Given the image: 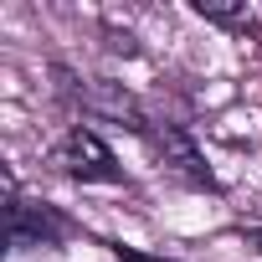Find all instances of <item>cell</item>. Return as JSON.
<instances>
[{"label": "cell", "instance_id": "obj_1", "mask_svg": "<svg viewBox=\"0 0 262 262\" xmlns=\"http://www.w3.org/2000/svg\"><path fill=\"white\" fill-rule=\"evenodd\" d=\"M6 221H11V247H16V252H26V247H57V242H67V231H72L57 206L26 201V195H16V190H11Z\"/></svg>", "mask_w": 262, "mask_h": 262}, {"label": "cell", "instance_id": "obj_4", "mask_svg": "<svg viewBox=\"0 0 262 262\" xmlns=\"http://www.w3.org/2000/svg\"><path fill=\"white\" fill-rule=\"evenodd\" d=\"M195 16L211 21V26H226V31H236V36H257V16H252L247 6H216V0H201Z\"/></svg>", "mask_w": 262, "mask_h": 262}, {"label": "cell", "instance_id": "obj_2", "mask_svg": "<svg viewBox=\"0 0 262 262\" xmlns=\"http://www.w3.org/2000/svg\"><path fill=\"white\" fill-rule=\"evenodd\" d=\"M57 165H62V175H72V180H123V170H118V160H113V149L93 134V128H67L62 134V144H57V155H52Z\"/></svg>", "mask_w": 262, "mask_h": 262}, {"label": "cell", "instance_id": "obj_5", "mask_svg": "<svg viewBox=\"0 0 262 262\" xmlns=\"http://www.w3.org/2000/svg\"><path fill=\"white\" fill-rule=\"evenodd\" d=\"M113 262H165V257H149V252H134V247H118Z\"/></svg>", "mask_w": 262, "mask_h": 262}, {"label": "cell", "instance_id": "obj_6", "mask_svg": "<svg viewBox=\"0 0 262 262\" xmlns=\"http://www.w3.org/2000/svg\"><path fill=\"white\" fill-rule=\"evenodd\" d=\"M252 247H257V252H262V226H252Z\"/></svg>", "mask_w": 262, "mask_h": 262}, {"label": "cell", "instance_id": "obj_3", "mask_svg": "<svg viewBox=\"0 0 262 262\" xmlns=\"http://www.w3.org/2000/svg\"><path fill=\"white\" fill-rule=\"evenodd\" d=\"M144 144H149V149H155V155H160V160H165L185 185H201V190H211V185H216V175L206 170V160H201V149L190 144L185 128H175V123H160V128H155V123H149Z\"/></svg>", "mask_w": 262, "mask_h": 262}]
</instances>
